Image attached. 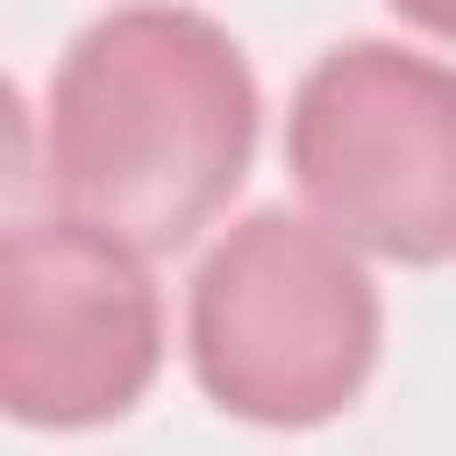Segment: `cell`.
<instances>
[{
	"instance_id": "cell-2",
	"label": "cell",
	"mask_w": 456,
	"mask_h": 456,
	"mask_svg": "<svg viewBox=\"0 0 456 456\" xmlns=\"http://www.w3.org/2000/svg\"><path fill=\"white\" fill-rule=\"evenodd\" d=\"M185 349L221 413L249 428H321L370 385L385 306L335 228L256 207L200 256Z\"/></svg>"
},
{
	"instance_id": "cell-3",
	"label": "cell",
	"mask_w": 456,
	"mask_h": 456,
	"mask_svg": "<svg viewBox=\"0 0 456 456\" xmlns=\"http://www.w3.org/2000/svg\"><path fill=\"white\" fill-rule=\"evenodd\" d=\"M285 164L349 249L456 264V64L406 43H335L292 93Z\"/></svg>"
},
{
	"instance_id": "cell-5",
	"label": "cell",
	"mask_w": 456,
	"mask_h": 456,
	"mask_svg": "<svg viewBox=\"0 0 456 456\" xmlns=\"http://www.w3.org/2000/svg\"><path fill=\"white\" fill-rule=\"evenodd\" d=\"M36 121H28V100H21V86L0 71V235L21 221V207H28V192H36Z\"/></svg>"
},
{
	"instance_id": "cell-4",
	"label": "cell",
	"mask_w": 456,
	"mask_h": 456,
	"mask_svg": "<svg viewBox=\"0 0 456 456\" xmlns=\"http://www.w3.org/2000/svg\"><path fill=\"white\" fill-rule=\"evenodd\" d=\"M164 363V299L121 235L50 214L0 235V413L78 435L135 413Z\"/></svg>"
},
{
	"instance_id": "cell-6",
	"label": "cell",
	"mask_w": 456,
	"mask_h": 456,
	"mask_svg": "<svg viewBox=\"0 0 456 456\" xmlns=\"http://www.w3.org/2000/svg\"><path fill=\"white\" fill-rule=\"evenodd\" d=\"M392 14H406L413 28H428V36H442V43H456V0H385Z\"/></svg>"
},
{
	"instance_id": "cell-1",
	"label": "cell",
	"mask_w": 456,
	"mask_h": 456,
	"mask_svg": "<svg viewBox=\"0 0 456 456\" xmlns=\"http://www.w3.org/2000/svg\"><path fill=\"white\" fill-rule=\"evenodd\" d=\"M256 121V71L214 14L128 0L86 21L50 78L43 185L64 214L164 256L235 200Z\"/></svg>"
}]
</instances>
